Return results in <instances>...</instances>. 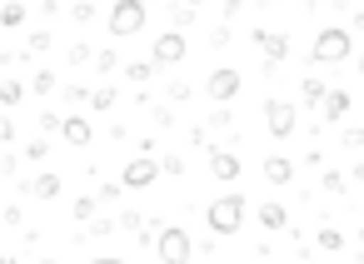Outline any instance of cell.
Returning a JSON list of instances; mask_svg holds the SVG:
<instances>
[{
    "instance_id": "29",
    "label": "cell",
    "mask_w": 364,
    "mask_h": 264,
    "mask_svg": "<svg viewBox=\"0 0 364 264\" xmlns=\"http://www.w3.org/2000/svg\"><path fill=\"white\" fill-rule=\"evenodd\" d=\"M90 60H95L90 45H70V65H90Z\"/></svg>"
},
{
    "instance_id": "23",
    "label": "cell",
    "mask_w": 364,
    "mask_h": 264,
    "mask_svg": "<svg viewBox=\"0 0 364 264\" xmlns=\"http://www.w3.org/2000/svg\"><path fill=\"white\" fill-rule=\"evenodd\" d=\"M31 90H36V95H50V90H55V70H36V75H31Z\"/></svg>"
},
{
    "instance_id": "39",
    "label": "cell",
    "mask_w": 364,
    "mask_h": 264,
    "mask_svg": "<svg viewBox=\"0 0 364 264\" xmlns=\"http://www.w3.org/2000/svg\"><path fill=\"white\" fill-rule=\"evenodd\" d=\"M185 6H195V11H200V6H205V0H185Z\"/></svg>"
},
{
    "instance_id": "26",
    "label": "cell",
    "mask_w": 364,
    "mask_h": 264,
    "mask_svg": "<svg viewBox=\"0 0 364 264\" xmlns=\"http://www.w3.org/2000/svg\"><path fill=\"white\" fill-rule=\"evenodd\" d=\"M95 204H100L95 194H80V199H75V219H95Z\"/></svg>"
},
{
    "instance_id": "7",
    "label": "cell",
    "mask_w": 364,
    "mask_h": 264,
    "mask_svg": "<svg viewBox=\"0 0 364 264\" xmlns=\"http://www.w3.org/2000/svg\"><path fill=\"white\" fill-rule=\"evenodd\" d=\"M264 125H269L274 140H289V135H294V105H289V100H269V105H264Z\"/></svg>"
},
{
    "instance_id": "24",
    "label": "cell",
    "mask_w": 364,
    "mask_h": 264,
    "mask_svg": "<svg viewBox=\"0 0 364 264\" xmlns=\"http://www.w3.org/2000/svg\"><path fill=\"white\" fill-rule=\"evenodd\" d=\"M319 249L339 254V249H344V234H339V229H319Z\"/></svg>"
},
{
    "instance_id": "25",
    "label": "cell",
    "mask_w": 364,
    "mask_h": 264,
    "mask_svg": "<svg viewBox=\"0 0 364 264\" xmlns=\"http://www.w3.org/2000/svg\"><path fill=\"white\" fill-rule=\"evenodd\" d=\"M344 185H349V175H339V170H324V189H329V194H344Z\"/></svg>"
},
{
    "instance_id": "4",
    "label": "cell",
    "mask_w": 364,
    "mask_h": 264,
    "mask_svg": "<svg viewBox=\"0 0 364 264\" xmlns=\"http://www.w3.org/2000/svg\"><path fill=\"white\" fill-rule=\"evenodd\" d=\"M155 254H160L165 264H185V259L195 254V244H190V234H185L180 224H160V234H155Z\"/></svg>"
},
{
    "instance_id": "3",
    "label": "cell",
    "mask_w": 364,
    "mask_h": 264,
    "mask_svg": "<svg viewBox=\"0 0 364 264\" xmlns=\"http://www.w3.org/2000/svg\"><path fill=\"white\" fill-rule=\"evenodd\" d=\"M140 31H145V0H115V6H110V35L130 40Z\"/></svg>"
},
{
    "instance_id": "34",
    "label": "cell",
    "mask_w": 364,
    "mask_h": 264,
    "mask_svg": "<svg viewBox=\"0 0 364 264\" xmlns=\"http://www.w3.org/2000/svg\"><path fill=\"white\" fill-rule=\"evenodd\" d=\"M344 150H364V130H344Z\"/></svg>"
},
{
    "instance_id": "38",
    "label": "cell",
    "mask_w": 364,
    "mask_h": 264,
    "mask_svg": "<svg viewBox=\"0 0 364 264\" xmlns=\"http://www.w3.org/2000/svg\"><path fill=\"white\" fill-rule=\"evenodd\" d=\"M354 70H359V75H364V55H359V60H354Z\"/></svg>"
},
{
    "instance_id": "13",
    "label": "cell",
    "mask_w": 364,
    "mask_h": 264,
    "mask_svg": "<svg viewBox=\"0 0 364 264\" xmlns=\"http://www.w3.org/2000/svg\"><path fill=\"white\" fill-rule=\"evenodd\" d=\"M259 170H264V180H269V185H289V180H294V165H289L284 155H269Z\"/></svg>"
},
{
    "instance_id": "30",
    "label": "cell",
    "mask_w": 364,
    "mask_h": 264,
    "mask_svg": "<svg viewBox=\"0 0 364 264\" xmlns=\"http://www.w3.org/2000/svg\"><path fill=\"white\" fill-rule=\"evenodd\" d=\"M41 130L55 135V130H60V115H55V110H41Z\"/></svg>"
},
{
    "instance_id": "6",
    "label": "cell",
    "mask_w": 364,
    "mask_h": 264,
    "mask_svg": "<svg viewBox=\"0 0 364 264\" xmlns=\"http://www.w3.org/2000/svg\"><path fill=\"white\" fill-rule=\"evenodd\" d=\"M185 31H165V35H155V45H150V60H155V70H175L180 60H185Z\"/></svg>"
},
{
    "instance_id": "8",
    "label": "cell",
    "mask_w": 364,
    "mask_h": 264,
    "mask_svg": "<svg viewBox=\"0 0 364 264\" xmlns=\"http://www.w3.org/2000/svg\"><path fill=\"white\" fill-rule=\"evenodd\" d=\"M155 180H160V165H155L150 155H135V160L125 165V175H120L125 189H145V185H155Z\"/></svg>"
},
{
    "instance_id": "1",
    "label": "cell",
    "mask_w": 364,
    "mask_h": 264,
    "mask_svg": "<svg viewBox=\"0 0 364 264\" xmlns=\"http://www.w3.org/2000/svg\"><path fill=\"white\" fill-rule=\"evenodd\" d=\"M349 31H339V26H329V31H319L314 35V45H309V60L314 65H344L349 60Z\"/></svg>"
},
{
    "instance_id": "28",
    "label": "cell",
    "mask_w": 364,
    "mask_h": 264,
    "mask_svg": "<svg viewBox=\"0 0 364 264\" xmlns=\"http://www.w3.org/2000/svg\"><path fill=\"white\" fill-rule=\"evenodd\" d=\"M90 105H95V110H110V105H115V90H110V85H100V90L90 95Z\"/></svg>"
},
{
    "instance_id": "19",
    "label": "cell",
    "mask_w": 364,
    "mask_h": 264,
    "mask_svg": "<svg viewBox=\"0 0 364 264\" xmlns=\"http://www.w3.org/2000/svg\"><path fill=\"white\" fill-rule=\"evenodd\" d=\"M299 100H304V105H319V100H324V80H319V75H309V80L299 85Z\"/></svg>"
},
{
    "instance_id": "14",
    "label": "cell",
    "mask_w": 364,
    "mask_h": 264,
    "mask_svg": "<svg viewBox=\"0 0 364 264\" xmlns=\"http://www.w3.org/2000/svg\"><path fill=\"white\" fill-rule=\"evenodd\" d=\"M60 189H65V185H60V175H41V180H31V194H36V199H46V204H50V199H60Z\"/></svg>"
},
{
    "instance_id": "27",
    "label": "cell",
    "mask_w": 364,
    "mask_h": 264,
    "mask_svg": "<svg viewBox=\"0 0 364 264\" xmlns=\"http://www.w3.org/2000/svg\"><path fill=\"white\" fill-rule=\"evenodd\" d=\"M26 50H31V55H41V50H50V31H36V35L26 40Z\"/></svg>"
},
{
    "instance_id": "9",
    "label": "cell",
    "mask_w": 364,
    "mask_h": 264,
    "mask_svg": "<svg viewBox=\"0 0 364 264\" xmlns=\"http://www.w3.org/2000/svg\"><path fill=\"white\" fill-rule=\"evenodd\" d=\"M240 85H245V80H240V70H210V80H205L210 100H220V105H225V100H235V95H240Z\"/></svg>"
},
{
    "instance_id": "10",
    "label": "cell",
    "mask_w": 364,
    "mask_h": 264,
    "mask_svg": "<svg viewBox=\"0 0 364 264\" xmlns=\"http://www.w3.org/2000/svg\"><path fill=\"white\" fill-rule=\"evenodd\" d=\"M60 135H65V145H75V150H85L95 130H90V120H85V115H65V120H60Z\"/></svg>"
},
{
    "instance_id": "11",
    "label": "cell",
    "mask_w": 364,
    "mask_h": 264,
    "mask_svg": "<svg viewBox=\"0 0 364 264\" xmlns=\"http://www.w3.org/2000/svg\"><path fill=\"white\" fill-rule=\"evenodd\" d=\"M210 175H215V180H225V185H230V180H240V155H230V150H215V145H210Z\"/></svg>"
},
{
    "instance_id": "5",
    "label": "cell",
    "mask_w": 364,
    "mask_h": 264,
    "mask_svg": "<svg viewBox=\"0 0 364 264\" xmlns=\"http://www.w3.org/2000/svg\"><path fill=\"white\" fill-rule=\"evenodd\" d=\"M250 40L264 50V75H279V65L289 60V35H279V31H250Z\"/></svg>"
},
{
    "instance_id": "16",
    "label": "cell",
    "mask_w": 364,
    "mask_h": 264,
    "mask_svg": "<svg viewBox=\"0 0 364 264\" xmlns=\"http://www.w3.org/2000/svg\"><path fill=\"white\" fill-rule=\"evenodd\" d=\"M259 224H264V229H284V224H289V209L269 199V204H259Z\"/></svg>"
},
{
    "instance_id": "32",
    "label": "cell",
    "mask_w": 364,
    "mask_h": 264,
    "mask_svg": "<svg viewBox=\"0 0 364 264\" xmlns=\"http://www.w3.org/2000/svg\"><path fill=\"white\" fill-rule=\"evenodd\" d=\"M16 140V120L11 115H0V145H11Z\"/></svg>"
},
{
    "instance_id": "22",
    "label": "cell",
    "mask_w": 364,
    "mask_h": 264,
    "mask_svg": "<svg viewBox=\"0 0 364 264\" xmlns=\"http://www.w3.org/2000/svg\"><path fill=\"white\" fill-rule=\"evenodd\" d=\"M95 70H100V75H115V70H120V55H115V50H95Z\"/></svg>"
},
{
    "instance_id": "17",
    "label": "cell",
    "mask_w": 364,
    "mask_h": 264,
    "mask_svg": "<svg viewBox=\"0 0 364 264\" xmlns=\"http://www.w3.org/2000/svg\"><path fill=\"white\" fill-rule=\"evenodd\" d=\"M120 70H125L130 85H145V80L155 75V60H130V65H120Z\"/></svg>"
},
{
    "instance_id": "35",
    "label": "cell",
    "mask_w": 364,
    "mask_h": 264,
    "mask_svg": "<svg viewBox=\"0 0 364 264\" xmlns=\"http://www.w3.org/2000/svg\"><path fill=\"white\" fill-rule=\"evenodd\" d=\"M26 155H31V160H46V155H50V145H46V140H36V145H26Z\"/></svg>"
},
{
    "instance_id": "20",
    "label": "cell",
    "mask_w": 364,
    "mask_h": 264,
    "mask_svg": "<svg viewBox=\"0 0 364 264\" xmlns=\"http://www.w3.org/2000/svg\"><path fill=\"white\" fill-rule=\"evenodd\" d=\"M190 21H195V6H185V0H180V6H170V26H175V31H190Z\"/></svg>"
},
{
    "instance_id": "21",
    "label": "cell",
    "mask_w": 364,
    "mask_h": 264,
    "mask_svg": "<svg viewBox=\"0 0 364 264\" xmlns=\"http://www.w3.org/2000/svg\"><path fill=\"white\" fill-rule=\"evenodd\" d=\"M70 21H75V26H90V21H95V0H75V6H70Z\"/></svg>"
},
{
    "instance_id": "37",
    "label": "cell",
    "mask_w": 364,
    "mask_h": 264,
    "mask_svg": "<svg viewBox=\"0 0 364 264\" xmlns=\"http://www.w3.org/2000/svg\"><path fill=\"white\" fill-rule=\"evenodd\" d=\"M349 31H364V11H354V21H349Z\"/></svg>"
},
{
    "instance_id": "2",
    "label": "cell",
    "mask_w": 364,
    "mask_h": 264,
    "mask_svg": "<svg viewBox=\"0 0 364 264\" xmlns=\"http://www.w3.org/2000/svg\"><path fill=\"white\" fill-rule=\"evenodd\" d=\"M205 219H210L215 234H235V229L245 224V194H220V199L205 209Z\"/></svg>"
},
{
    "instance_id": "31",
    "label": "cell",
    "mask_w": 364,
    "mask_h": 264,
    "mask_svg": "<svg viewBox=\"0 0 364 264\" xmlns=\"http://www.w3.org/2000/svg\"><path fill=\"white\" fill-rule=\"evenodd\" d=\"M180 170H185L180 155H165V160H160V175H180Z\"/></svg>"
},
{
    "instance_id": "18",
    "label": "cell",
    "mask_w": 364,
    "mask_h": 264,
    "mask_svg": "<svg viewBox=\"0 0 364 264\" xmlns=\"http://www.w3.org/2000/svg\"><path fill=\"white\" fill-rule=\"evenodd\" d=\"M21 100H26V85H21V80H0V105L11 110V105H21Z\"/></svg>"
},
{
    "instance_id": "36",
    "label": "cell",
    "mask_w": 364,
    "mask_h": 264,
    "mask_svg": "<svg viewBox=\"0 0 364 264\" xmlns=\"http://www.w3.org/2000/svg\"><path fill=\"white\" fill-rule=\"evenodd\" d=\"M349 180H354V185H364V160H359V165L349 170Z\"/></svg>"
},
{
    "instance_id": "15",
    "label": "cell",
    "mask_w": 364,
    "mask_h": 264,
    "mask_svg": "<svg viewBox=\"0 0 364 264\" xmlns=\"http://www.w3.org/2000/svg\"><path fill=\"white\" fill-rule=\"evenodd\" d=\"M26 26V6L21 0H6V6H0V31H21Z\"/></svg>"
},
{
    "instance_id": "12",
    "label": "cell",
    "mask_w": 364,
    "mask_h": 264,
    "mask_svg": "<svg viewBox=\"0 0 364 264\" xmlns=\"http://www.w3.org/2000/svg\"><path fill=\"white\" fill-rule=\"evenodd\" d=\"M319 115L334 125V120H344L349 115V90H324V100H319Z\"/></svg>"
},
{
    "instance_id": "33",
    "label": "cell",
    "mask_w": 364,
    "mask_h": 264,
    "mask_svg": "<svg viewBox=\"0 0 364 264\" xmlns=\"http://www.w3.org/2000/svg\"><path fill=\"white\" fill-rule=\"evenodd\" d=\"M170 100H175V105L190 100V85H185V80H170Z\"/></svg>"
}]
</instances>
